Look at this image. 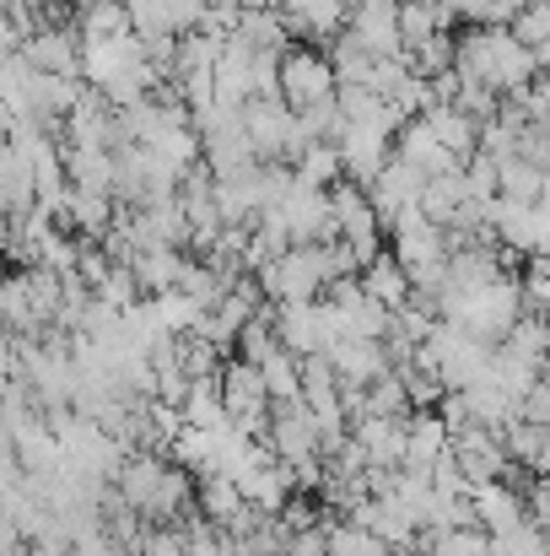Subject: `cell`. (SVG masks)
<instances>
[{
  "label": "cell",
  "instance_id": "6",
  "mask_svg": "<svg viewBox=\"0 0 550 556\" xmlns=\"http://www.w3.org/2000/svg\"><path fill=\"white\" fill-rule=\"evenodd\" d=\"M276 92H281V103L297 109V114L335 103L341 81H335L330 54H319V49H308V43H303V49H286L281 65H276Z\"/></svg>",
  "mask_w": 550,
  "mask_h": 556
},
{
  "label": "cell",
  "instance_id": "3",
  "mask_svg": "<svg viewBox=\"0 0 550 556\" xmlns=\"http://www.w3.org/2000/svg\"><path fill=\"white\" fill-rule=\"evenodd\" d=\"M114 492L146 519V525H183L194 514V481L189 470L163 459L157 448H130L119 476H114Z\"/></svg>",
  "mask_w": 550,
  "mask_h": 556
},
{
  "label": "cell",
  "instance_id": "8",
  "mask_svg": "<svg viewBox=\"0 0 550 556\" xmlns=\"http://www.w3.org/2000/svg\"><path fill=\"white\" fill-rule=\"evenodd\" d=\"M243 125H248V141H254L259 163H281V157H297L308 147V130H303L297 109L281 103V92L243 103Z\"/></svg>",
  "mask_w": 550,
  "mask_h": 556
},
{
  "label": "cell",
  "instance_id": "16",
  "mask_svg": "<svg viewBox=\"0 0 550 556\" xmlns=\"http://www.w3.org/2000/svg\"><path fill=\"white\" fill-rule=\"evenodd\" d=\"M281 16H286V33L308 43H335L346 33L351 0H281Z\"/></svg>",
  "mask_w": 550,
  "mask_h": 556
},
{
  "label": "cell",
  "instance_id": "24",
  "mask_svg": "<svg viewBox=\"0 0 550 556\" xmlns=\"http://www.w3.org/2000/svg\"><path fill=\"white\" fill-rule=\"evenodd\" d=\"M524 514H529L540 530H550V476H535V481L524 486Z\"/></svg>",
  "mask_w": 550,
  "mask_h": 556
},
{
  "label": "cell",
  "instance_id": "7",
  "mask_svg": "<svg viewBox=\"0 0 550 556\" xmlns=\"http://www.w3.org/2000/svg\"><path fill=\"white\" fill-rule=\"evenodd\" d=\"M330 238H335V243H346V249H351V260H357L362 270L383 254V222H378V211H372L367 189L351 185V179L330 189Z\"/></svg>",
  "mask_w": 550,
  "mask_h": 556
},
{
  "label": "cell",
  "instance_id": "28",
  "mask_svg": "<svg viewBox=\"0 0 550 556\" xmlns=\"http://www.w3.org/2000/svg\"><path fill=\"white\" fill-rule=\"evenodd\" d=\"M546 556H550V546H546Z\"/></svg>",
  "mask_w": 550,
  "mask_h": 556
},
{
  "label": "cell",
  "instance_id": "13",
  "mask_svg": "<svg viewBox=\"0 0 550 556\" xmlns=\"http://www.w3.org/2000/svg\"><path fill=\"white\" fill-rule=\"evenodd\" d=\"M22 60L49 76H81V38L65 22H38L22 33Z\"/></svg>",
  "mask_w": 550,
  "mask_h": 556
},
{
  "label": "cell",
  "instance_id": "12",
  "mask_svg": "<svg viewBox=\"0 0 550 556\" xmlns=\"http://www.w3.org/2000/svg\"><path fill=\"white\" fill-rule=\"evenodd\" d=\"M346 38L362 43L367 54H378V60H399V54H405V38H399V0H351Z\"/></svg>",
  "mask_w": 550,
  "mask_h": 556
},
{
  "label": "cell",
  "instance_id": "14",
  "mask_svg": "<svg viewBox=\"0 0 550 556\" xmlns=\"http://www.w3.org/2000/svg\"><path fill=\"white\" fill-rule=\"evenodd\" d=\"M330 308H335V319H341V330L346 336H388V319H394V308H383L372 292L362 287V276H346V281H335L330 287Z\"/></svg>",
  "mask_w": 550,
  "mask_h": 556
},
{
  "label": "cell",
  "instance_id": "21",
  "mask_svg": "<svg viewBox=\"0 0 550 556\" xmlns=\"http://www.w3.org/2000/svg\"><path fill=\"white\" fill-rule=\"evenodd\" d=\"M362 287L383 303V308H405L410 298H415V287H410V276H405V265L394 260V254H378L372 265L362 270Z\"/></svg>",
  "mask_w": 550,
  "mask_h": 556
},
{
  "label": "cell",
  "instance_id": "9",
  "mask_svg": "<svg viewBox=\"0 0 550 556\" xmlns=\"http://www.w3.org/2000/svg\"><path fill=\"white\" fill-rule=\"evenodd\" d=\"M276 336H281V346H286L292 357L308 363V357H330V346H335L346 330H341L330 298H308V303H281V308H276Z\"/></svg>",
  "mask_w": 550,
  "mask_h": 556
},
{
  "label": "cell",
  "instance_id": "22",
  "mask_svg": "<svg viewBox=\"0 0 550 556\" xmlns=\"http://www.w3.org/2000/svg\"><path fill=\"white\" fill-rule=\"evenodd\" d=\"M388 552L394 546L383 535H372L367 525H357V519H341V525L324 530V556H388Z\"/></svg>",
  "mask_w": 550,
  "mask_h": 556
},
{
  "label": "cell",
  "instance_id": "19",
  "mask_svg": "<svg viewBox=\"0 0 550 556\" xmlns=\"http://www.w3.org/2000/svg\"><path fill=\"white\" fill-rule=\"evenodd\" d=\"M470 497H475V519H481V530H486V535H508L513 525H524V519H529V514H524V486H513L508 476H502V481L475 486Z\"/></svg>",
  "mask_w": 550,
  "mask_h": 556
},
{
  "label": "cell",
  "instance_id": "11",
  "mask_svg": "<svg viewBox=\"0 0 550 556\" xmlns=\"http://www.w3.org/2000/svg\"><path fill=\"white\" fill-rule=\"evenodd\" d=\"M421 189H426V174H421V168H410L405 157H388V163L378 168V179L367 185V200H372V211H378L383 227H399L405 216L421 211Z\"/></svg>",
  "mask_w": 550,
  "mask_h": 556
},
{
  "label": "cell",
  "instance_id": "5",
  "mask_svg": "<svg viewBox=\"0 0 550 556\" xmlns=\"http://www.w3.org/2000/svg\"><path fill=\"white\" fill-rule=\"evenodd\" d=\"M265 232H276L281 243H324L330 238V189L308 185V179H286V189L276 194V205L254 222Z\"/></svg>",
  "mask_w": 550,
  "mask_h": 556
},
{
  "label": "cell",
  "instance_id": "20",
  "mask_svg": "<svg viewBox=\"0 0 550 556\" xmlns=\"http://www.w3.org/2000/svg\"><path fill=\"white\" fill-rule=\"evenodd\" d=\"M71 27H76L81 49L87 43H108V38H125L130 33V11H125V0H81L76 16H71Z\"/></svg>",
  "mask_w": 550,
  "mask_h": 556
},
{
  "label": "cell",
  "instance_id": "2",
  "mask_svg": "<svg viewBox=\"0 0 550 556\" xmlns=\"http://www.w3.org/2000/svg\"><path fill=\"white\" fill-rule=\"evenodd\" d=\"M346 276H362V265L351 260L346 243L324 238V243H286L276 260H265L254 270L259 292L281 308V303H308V298H330L335 281Z\"/></svg>",
  "mask_w": 550,
  "mask_h": 556
},
{
  "label": "cell",
  "instance_id": "25",
  "mask_svg": "<svg viewBox=\"0 0 550 556\" xmlns=\"http://www.w3.org/2000/svg\"><path fill=\"white\" fill-rule=\"evenodd\" d=\"M189 556H227V535L221 530H210L205 519L189 530Z\"/></svg>",
  "mask_w": 550,
  "mask_h": 556
},
{
  "label": "cell",
  "instance_id": "18",
  "mask_svg": "<svg viewBox=\"0 0 550 556\" xmlns=\"http://www.w3.org/2000/svg\"><path fill=\"white\" fill-rule=\"evenodd\" d=\"M448 448H453V438H448V421H443L437 405L405 416V459H399L405 470H432V459L448 454Z\"/></svg>",
  "mask_w": 550,
  "mask_h": 556
},
{
  "label": "cell",
  "instance_id": "17",
  "mask_svg": "<svg viewBox=\"0 0 550 556\" xmlns=\"http://www.w3.org/2000/svg\"><path fill=\"white\" fill-rule=\"evenodd\" d=\"M351 438L367 454V470H399V459H405V416H357Z\"/></svg>",
  "mask_w": 550,
  "mask_h": 556
},
{
  "label": "cell",
  "instance_id": "4",
  "mask_svg": "<svg viewBox=\"0 0 550 556\" xmlns=\"http://www.w3.org/2000/svg\"><path fill=\"white\" fill-rule=\"evenodd\" d=\"M437 319H453L459 330H470V336H481L486 346H497V341L524 319V281H519L513 270H502V276H491V281H481V287L448 292V298L437 303Z\"/></svg>",
  "mask_w": 550,
  "mask_h": 556
},
{
  "label": "cell",
  "instance_id": "10",
  "mask_svg": "<svg viewBox=\"0 0 550 556\" xmlns=\"http://www.w3.org/2000/svg\"><path fill=\"white\" fill-rule=\"evenodd\" d=\"M221 405H227V421H238L243 432H254L265 443V427H270V389L259 368L248 357H232L221 363Z\"/></svg>",
  "mask_w": 550,
  "mask_h": 556
},
{
  "label": "cell",
  "instance_id": "26",
  "mask_svg": "<svg viewBox=\"0 0 550 556\" xmlns=\"http://www.w3.org/2000/svg\"><path fill=\"white\" fill-rule=\"evenodd\" d=\"M16 481H22V459H16V448L0 438V492H5V486H16Z\"/></svg>",
  "mask_w": 550,
  "mask_h": 556
},
{
  "label": "cell",
  "instance_id": "15",
  "mask_svg": "<svg viewBox=\"0 0 550 556\" xmlns=\"http://www.w3.org/2000/svg\"><path fill=\"white\" fill-rule=\"evenodd\" d=\"M330 368L341 378V389H362L372 378H383L394 363H388V346L378 336H341L330 346Z\"/></svg>",
  "mask_w": 550,
  "mask_h": 556
},
{
  "label": "cell",
  "instance_id": "23",
  "mask_svg": "<svg viewBox=\"0 0 550 556\" xmlns=\"http://www.w3.org/2000/svg\"><path fill=\"white\" fill-rule=\"evenodd\" d=\"M292 174L308 179V185H324V189H335V179H346V174H341L335 141H308V147L297 152V168H292Z\"/></svg>",
  "mask_w": 550,
  "mask_h": 556
},
{
  "label": "cell",
  "instance_id": "27",
  "mask_svg": "<svg viewBox=\"0 0 550 556\" xmlns=\"http://www.w3.org/2000/svg\"><path fill=\"white\" fill-rule=\"evenodd\" d=\"M546 383H550V372H546Z\"/></svg>",
  "mask_w": 550,
  "mask_h": 556
},
{
  "label": "cell",
  "instance_id": "1",
  "mask_svg": "<svg viewBox=\"0 0 550 556\" xmlns=\"http://www.w3.org/2000/svg\"><path fill=\"white\" fill-rule=\"evenodd\" d=\"M453 71L497 98H524L540 81V54L502 22H470V33L453 38Z\"/></svg>",
  "mask_w": 550,
  "mask_h": 556
}]
</instances>
